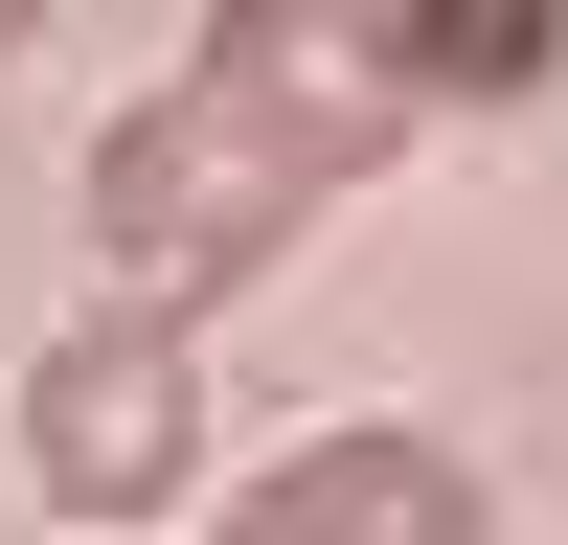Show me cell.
I'll return each mask as SVG.
<instances>
[{"instance_id": "1", "label": "cell", "mask_w": 568, "mask_h": 545, "mask_svg": "<svg viewBox=\"0 0 568 545\" xmlns=\"http://www.w3.org/2000/svg\"><path fill=\"white\" fill-rule=\"evenodd\" d=\"M409 136H433L409 0H205V45L91 136V250L205 318V296H251L342 182H387Z\"/></svg>"}, {"instance_id": "2", "label": "cell", "mask_w": 568, "mask_h": 545, "mask_svg": "<svg viewBox=\"0 0 568 545\" xmlns=\"http://www.w3.org/2000/svg\"><path fill=\"white\" fill-rule=\"evenodd\" d=\"M182 454H205V318L182 296H114V318H69V341L23 363V477L69 500V523H160Z\"/></svg>"}, {"instance_id": "3", "label": "cell", "mask_w": 568, "mask_h": 545, "mask_svg": "<svg viewBox=\"0 0 568 545\" xmlns=\"http://www.w3.org/2000/svg\"><path fill=\"white\" fill-rule=\"evenodd\" d=\"M205 545H500V500H478L455 432H318V454H273V477H227Z\"/></svg>"}, {"instance_id": "4", "label": "cell", "mask_w": 568, "mask_h": 545, "mask_svg": "<svg viewBox=\"0 0 568 545\" xmlns=\"http://www.w3.org/2000/svg\"><path fill=\"white\" fill-rule=\"evenodd\" d=\"M568 0H409V69H433V114H500V91H546Z\"/></svg>"}, {"instance_id": "5", "label": "cell", "mask_w": 568, "mask_h": 545, "mask_svg": "<svg viewBox=\"0 0 568 545\" xmlns=\"http://www.w3.org/2000/svg\"><path fill=\"white\" fill-rule=\"evenodd\" d=\"M23 23H45V0H0V69H23Z\"/></svg>"}]
</instances>
